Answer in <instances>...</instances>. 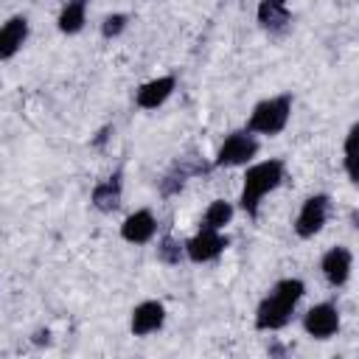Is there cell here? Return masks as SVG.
I'll return each mask as SVG.
<instances>
[{"instance_id": "6da1fadb", "label": "cell", "mask_w": 359, "mask_h": 359, "mask_svg": "<svg viewBox=\"0 0 359 359\" xmlns=\"http://www.w3.org/2000/svg\"><path fill=\"white\" fill-rule=\"evenodd\" d=\"M306 286L300 278H283L272 286V292L258 303L255 309V328L258 331H278L283 328L292 314H294V306L300 303Z\"/></svg>"}, {"instance_id": "7a4b0ae2", "label": "cell", "mask_w": 359, "mask_h": 359, "mask_svg": "<svg viewBox=\"0 0 359 359\" xmlns=\"http://www.w3.org/2000/svg\"><path fill=\"white\" fill-rule=\"evenodd\" d=\"M283 174H286L283 160H264V163L250 165L247 174H244L241 196H238L241 210H244L247 216L255 219V216H258V205H261V199L283 182Z\"/></svg>"}, {"instance_id": "3957f363", "label": "cell", "mask_w": 359, "mask_h": 359, "mask_svg": "<svg viewBox=\"0 0 359 359\" xmlns=\"http://www.w3.org/2000/svg\"><path fill=\"white\" fill-rule=\"evenodd\" d=\"M289 115H292V95H275V98H266L261 104H255V109L250 112V121H247V132L252 135H278L283 132V126L289 123Z\"/></svg>"}, {"instance_id": "277c9868", "label": "cell", "mask_w": 359, "mask_h": 359, "mask_svg": "<svg viewBox=\"0 0 359 359\" xmlns=\"http://www.w3.org/2000/svg\"><path fill=\"white\" fill-rule=\"evenodd\" d=\"M258 154V140L252 137V132H230L227 137H224V143L219 146V151H216V160H213V165L216 168H233V165H247L252 157Z\"/></svg>"}, {"instance_id": "5b68a950", "label": "cell", "mask_w": 359, "mask_h": 359, "mask_svg": "<svg viewBox=\"0 0 359 359\" xmlns=\"http://www.w3.org/2000/svg\"><path fill=\"white\" fill-rule=\"evenodd\" d=\"M328 208H331L328 194H314V196H309V199L303 202L297 219H294V233H297L300 238L317 236V233L323 230L325 219H328Z\"/></svg>"}, {"instance_id": "8992f818", "label": "cell", "mask_w": 359, "mask_h": 359, "mask_svg": "<svg viewBox=\"0 0 359 359\" xmlns=\"http://www.w3.org/2000/svg\"><path fill=\"white\" fill-rule=\"evenodd\" d=\"M227 244H230V241H227V236H222V230L199 227V233L185 241V255H188L194 264H205V261L219 258V255L227 250Z\"/></svg>"}, {"instance_id": "52a82bcc", "label": "cell", "mask_w": 359, "mask_h": 359, "mask_svg": "<svg viewBox=\"0 0 359 359\" xmlns=\"http://www.w3.org/2000/svg\"><path fill=\"white\" fill-rule=\"evenodd\" d=\"M303 328L314 339H328L339 331V311L334 303H317L303 314Z\"/></svg>"}, {"instance_id": "ba28073f", "label": "cell", "mask_w": 359, "mask_h": 359, "mask_svg": "<svg viewBox=\"0 0 359 359\" xmlns=\"http://www.w3.org/2000/svg\"><path fill=\"white\" fill-rule=\"evenodd\" d=\"M163 323H165V306L160 300H146V303L132 309L129 328H132L135 337H149V334L160 331Z\"/></svg>"}, {"instance_id": "9c48e42d", "label": "cell", "mask_w": 359, "mask_h": 359, "mask_svg": "<svg viewBox=\"0 0 359 359\" xmlns=\"http://www.w3.org/2000/svg\"><path fill=\"white\" fill-rule=\"evenodd\" d=\"M351 266H353V255L348 247H331L320 261V269L331 286H345L351 278Z\"/></svg>"}, {"instance_id": "30bf717a", "label": "cell", "mask_w": 359, "mask_h": 359, "mask_svg": "<svg viewBox=\"0 0 359 359\" xmlns=\"http://www.w3.org/2000/svg\"><path fill=\"white\" fill-rule=\"evenodd\" d=\"M292 22V14H289V6L286 0H261L258 3V25L275 36L286 34Z\"/></svg>"}, {"instance_id": "8fae6325", "label": "cell", "mask_w": 359, "mask_h": 359, "mask_svg": "<svg viewBox=\"0 0 359 359\" xmlns=\"http://www.w3.org/2000/svg\"><path fill=\"white\" fill-rule=\"evenodd\" d=\"M174 87H177V79H174V76L151 79V81H146V84L137 87V93H135V104H137L140 109H157V107L174 93Z\"/></svg>"}, {"instance_id": "7c38bea8", "label": "cell", "mask_w": 359, "mask_h": 359, "mask_svg": "<svg viewBox=\"0 0 359 359\" xmlns=\"http://www.w3.org/2000/svg\"><path fill=\"white\" fill-rule=\"evenodd\" d=\"M154 233H157V219L151 216V210H135L121 224V236L129 244H146V241H151Z\"/></svg>"}, {"instance_id": "4fadbf2b", "label": "cell", "mask_w": 359, "mask_h": 359, "mask_svg": "<svg viewBox=\"0 0 359 359\" xmlns=\"http://www.w3.org/2000/svg\"><path fill=\"white\" fill-rule=\"evenodd\" d=\"M28 39V20L25 17H11L0 25V62L3 59H11Z\"/></svg>"}, {"instance_id": "5bb4252c", "label": "cell", "mask_w": 359, "mask_h": 359, "mask_svg": "<svg viewBox=\"0 0 359 359\" xmlns=\"http://www.w3.org/2000/svg\"><path fill=\"white\" fill-rule=\"evenodd\" d=\"M121 194H123V182H121V171H115L112 177H107L104 182H98L93 188V208L101 210V213H112L118 205H121Z\"/></svg>"}, {"instance_id": "9a60e30c", "label": "cell", "mask_w": 359, "mask_h": 359, "mask_svg": "<svg viewBox=\"0 0 359 359\" xmlns=\"http://www.w3.org/2000/svg\"><path fill=\"white\" fill-rule=\"evenodd\" d=\"M202 171H208L202 163H188V157H182V160H177L174 165H171V171L160 180V194L163 196H171V194H177V191H182V185L188 182V177H194V174H202Z\"/></svg>"}, {"instance_id": "2e32d148", "label": "cell", "mask_w": 359, "mask_h": 359, "mask_svg": "<svg viewBox=\"0 0 359 359\" xmlns=\"http://www.w3.org/2000/svg\"><path fill=\"white\" fill-rule=\"evenodd\" d=\"M87 3L90 0H67L65 8L59 11V31L62 34H79L84 28V20H87Z\"/></svg>"}, {"instance_id": "e0dca14e", "label": "cell", "mask_w": 359, "mask_h": 359, "mask_svg": "<svg viewBox=\"0 0 359 359\" xmlns=\"http://www.w3.org/2000/svg\"><path fill=\"white\" fill-rule=\"evenodd\" d=\"M230 219H233V205L224 202V199H213V202L208 205L205 216H202V227H208V230H222Z\"/></svg>"}, {"instance_id": "ac0fdd59", "label": "cell", "mask_w": 359, "mask_h": 359, "mask_svg": "<svg viewBox=\"0 0 359 359\" xmlns=\"http://www.w3.org/2000/svg\"><path fill=\"white\" fill-rule=\"evenodd\" d=\"M182 258H185V244H180L171 236H163L160 244H157V261H163L168 266H177Z\"/></svg>"}, {"instance_id": "d6986e66", "label": "cell", "mask_w": 359, "mask_h": 359, "mask_svg": "<svg viewBox=\"0 0 359 359\" xmlns=\"http://www.w3.org/2000/svg\"><path fill=\"white\" fill-rule=\"evenodd\" d=\"M356 137H359V123H353L348 137H345V171H348L351 182L359 180V174H356Z\"/></svg>"}, {"instance_id": "ffe728a7", "label": "cell", "mask_w": 359, "mask_h": 359, "mask_svg": "<svg viewBox=\"0 0 359 359\" xmlns=\"http://www.w3.org/2000/svg\"><path fill=\"white\" fill-rule=\"evenodd\" d=\"M126 22H129L126 14H109V17L101 22V36H104V39H115V36L126 28Z\"/></svg>"}, {"instance_id": "44dd1931", "label": "cell", "mask_w": 359, "mask_h": 359, "mask_svg": "<svg viewBox=\"0 0 359 359\" xmlns=\"http://www.w3.org/2000/svg\"><path fill=\"white\" fill-rule=\"evenodd\" d=\"M109 132H112V126H104L98 135H95V140H93V146H104L107 143V137H109Z\"/></svg>"}]
</instances>
